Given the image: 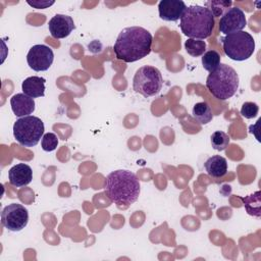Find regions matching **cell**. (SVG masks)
Segmentation results:
<instances>
[{
    "label": "cell",
    "instance_id": "cell-12",
    "mask_svg": "<svg viewBox=\"0 0 261 261\" xmlns=\"http://www.w3.org/2000/svg\"><path fill=\"white\" fill-rule=\"evenodd\" d=\"M187 5L181 0H161L158 4L159 16L165 21H176L184 14Z\"/></svg>",
    "mask_w": 261,
    "mask_h": 261
},
{
    "label": "cell",
    "instance_id": "cell-9",
    "mask_svg": "<svg viewBox=\"0 0 261 261\" xmlns=\"http://www.w3.org/2000/svg\"><path fill=\"white\" fill-rule=\"evenodd\" d=\"M54 60L52 49L46 45L38 44L31 47L27 55L29 66L35 71H46L50 68Z\"/></svg>",
    "mask_w": 261,
    "mask_h": 261
},
{
    "label": "cell",
    "instance_id": "cell-24",
    "mask_svg": "<svg viewBox=\"0 0 261 261\" xmlns=\"http://www.w3.org/2000/svg\"><path fill=\"white\" fill-rule=\"evenodd\" d=\"M259 106L254 102H245L241 108V114L247 119H251L257 116Z\"/></svg>",
    "mask_w": 261,
    "mask_h": 261
},
{
    "label": "cell",
    "instance_id": "cell-25",
    "mask_svg": "<svg viewBox=\"0 0 261 261\" xmlns=\"http://www.w3.org/2000/svg\"><path fill=\"white\" fill-rule=\"evenodd\" d=\"M27 3L30 6L36 8V9H45V8H48V7L52 6L55 3V1H47V0H42V1L33 0V1H30V0H27Z\"/></svg>",
    "mask_w": 261,
    "mask_h": 261
},
{
    "label": "cell",
    "instance_id": "cell-22",
    "mask_svg": "<svg viewBox=\"0 0 261 261\" xmlns=\"http://www.w3.org/2000/svg\"><path fill=\"white\" fill-rule=\"evenodd\" d=\"M211 145L212 148L216 151H223L226 149V147L229 144L230 138L227 134H225L224 132L221 130H216L214 132L211 137Z\"/></svg>",
    "mask_w": 261,
    "mask_h": 261
},
{
    "label": "cell",
    "instance_id": "cell-23",
    "mask_svg": "<svg viewBox=\"0 0 261 261\" xmlns=\"http://www.w3.org/2000/svg\"><path fill=\"white\" fill-rule=\"evenodd\" d=\"M58 145V138L54 133L44 134L41 140V147L46 152L54 151Z\"/></svg>",
    "mask_w": 261,
    "mask_h": 261
},
{
    "label": "cell",
    "instance_id": "cell-3",
    "mask_svg": "<svg viewBox=\"0 0 261 261\" xmlns=\"http://www.w3.org/2000/svg\"><path fill=\"white\" fill-rule=\"evenodd\" d=\"M214 17L205 6H188L180 17L179 28L185 36L191 39H206L214 29Z\"/></svg>",
    "mask_w": 261,
    "mask_h": 261
},
{
    "label": "cell",
    "instance_id": "cell-2",
    "mask_svg": "<svg viewBox=\"0 0 261 261\" xmlns=\"http://www.w3.org/2000/svg\"><path fill=\"white\" fill-rule=\"evenodd\" d=\"M104 191L108 199L118 207L129 206L138 200L141 186L134 172L118 169L110 172L105 177Z\"/></svg>",
    "mask_w": 261,
    "mask_h": 261
},
{
    "label": "cell",
    "instance_id": "cell-4",
    "mask_svg": "<svg viewBox=\"0 0 261 261\" xmlns=\"http://www.w3.org/2000/svg\"><path fill=\"white\" fill-rule=\"evenodd\" d=\"M239 74L229 65L220 63L206 79V87L217 99L225 101L231 98L239 88Z\"/></svg>",
    "mask_w": 261,
    "mask_h": 261
},
{
    "label": "cell",
    "instance_id": "cell-16",
    "mask_svg": "<svg viewBox=\"0 0 261 261\" xmlns=\"http://www.w3.org/2000/svg\"><path fill=\"white\" fill-rule=\"evenodd\" d=\"M204 167L209 176L214 178H219L227 173V162L226 159L220 155H214L209 157L205 163Z\"/></svg>",
    "mask_w": 261,
    "mask_h": 261
},
{
    "label": "cell",
    "instance_id": "cell-8",
    "mask_svg": "<svg viewBox=\"0 0 261 261\" xmlns=\"http://www.w3.org/2000/svg\"><path fill=\"white\" fill-rule=\"evenodd\" d=\"M28 222L29 212L21 204H8L1 212V223L9 231H20L28 225Z\"/></svg>",
    "mask_w": 261,
    "mask_h": 261
},
{
    "label": "cell",
    "instance_id": "cell-19",
    "mask_svg": "<svg viewBox=\"0 0 261 261\" xmlns=\"http://www.w3.org/2000/svg\"><path fill=\"white\" fill-rule=\"evenodd\" d=\"M221 56L215 50H209L202 55V65L205 70L212 72L214 71L220 64Z\"/></svg>",
    "mask_w": 261,
    "mask_h": 261
},
{
    "label": "cell",
    "instance_id": "cell-20",
    "mask_svg": "<svg viewBox=\"0 0 261 261\" xmlns=\"http://www.w3.org/2000/svg\"><path fill=\"white\" fill-rule=\"evenodd\" d=\"M231 4L230 0H211L205 2V7L211 11L213 17H220L230 8Z\"/></svg>",
    "mask_w": 261,
    "mask_h": 261
},
{
    "label": "cell",
    "instance_id": "cell-14",
    "mask_svg": "<svg viewBox=\"0 0 261 261\" xmlns=\"http://www.w3.org/2000/svg\"><path fill=\"white\" fill-rule=\"evenodd\" d=\"M8 178L9 182L16 188L28 186L33 179V170L28 164L17 163L9 169Z\"/></svg>",
    "mask_w": 261,
    "mask_h": 261
},
{
    "label": "cell",
    "instance_id": "cell-10",
    "mask_svg": "<svg viewBox=\"0 0 261 261\" xmlns=\"http://www.w3.org/2000/svg\"><path fill=\"white\" fill-rule=\"evenodd\" d=\"M246 25V15L239 7H230L219 20V31L224 35L243 31Z\"/></svg>",
    "mask_w": 261,
    "mask_h": 261
},
{
    "label": "cell",
    "instance_id": "cell-21",
    "mask_svg": "<svg viewBox=\"0 0 261 261\" xmlns=\"http://www.w3.org/2000/svg\"><path fill=\"white\" fill-rule=\"evenodd\" d=\"M206 43L203 40L199 39H191L189 38L185 42V48L188 54H190L193 57H199L202 56L206 51Z\"/></svg>",
    "mask_w": 261,
    "mask_h": 261
},
{
    "label": "cell",
    "instance_id": "cell-11",
    "mask_svg": "<svg viewBox=\"0 0 261 261\" xmlns=\"http://www.w3.org/2000/svg\"><path fill=\"white\" fill-rule=\"evenodd\" d=\"M48 28L53 38L64 39L75 29V24L71 16L66 14H56L49 20Z\"/></svg>",
    "mask_w": 261,
    "mask_h": 261
},
{
    "label": "cell",
    "instance_id": "cell-5",
    "mask_svg": "<svg viewBox=\"0 0 261 261\" xmlns=\"http://www.w3.org/2000/svg\"><path fill=\"white\" fill-rule=\"evenodd\" d=\"M221 42L225 55L234 61L247 60L255 51V41L245 31L225 35L221 39Z\"/></svg>",
    "mask_w": 261,
    "mask_h": 261
},
{
    "label": "cell",
    "instance_id": "cell-6",
    "mask_svg": "<svg viewBox=\"0 0 261 261\" xmlns=\"http://www.w3.org/2000/svg\"><path fill=\"white\" fill-rule=\"evenodd\" d=\"M44 122L33 115L18 118L13 124L15 140L24 147H34L44 136Z\"/></svg>",
    "mask_w": 261,
    "mask_h": 261
},
{
    "label": "cell",
    "instance_id": "cell-17",
    "mask_svg": "<svg viewBox=\"0 0 261 261\" xmlns=\"http://www.w3.org/2000/svg\"><path fill=\"white\" fill-rule=\"evenodd\" d=\"M261 193L260 191H256L255 193L246 196V197H239L243 203L247 213L251 216H255L260 218L261 216Z\"/></svg>",
    "mask_w": 261,
    "mask_h": 261
},
{
    "label": "cell",
    "instance_id": "cell-7",
    "mask_svg": "<svg viewBox=\"0 0 261 261\" xmlns=\"http://www.w3.org/2000/svg\"><path fill=\"white\" fill-rule=\"evenodd\" d=\"M163 85V79L160 70L152 65L140 67L133 79V89L136 93L145 98L157 95Z\"/></svg>",
    "mask_w": 261,
    "mask_h": 261
},
{
    "label": "cell",
    "instance_id": "cell-1",
    "mask_svg": "<svg viewBox=\"0 0 261 261\" xmlns=\"http://www.w3.org/2000/svg\"><path fill=\"white\" fill-rule=\"evenodd\" d=\"M153 37L142 27H128L117 36L113 50L117 59L124 62L138 61L151 52Z\"/></svg>",
    "mask_w": 261,
    "mask_h": 261
},
{
    "label": "cell",
    "instance_id": "cell-15",
    "mask_svg": "<svg viewBox=\"0 0 261 261\" xmlns=\"http://www.w3.org/2000/svg\"><path fill=\"white\" fill-rule=\"evenodd\" d=\"M45 83L46 80L44 77L37 75L29 76L22 82L21 90L25 95L32 98L43 97L45 95Z\"/></svg>",
    "mask_w": 261,
    "mask_h": 261
},
{
    "label": "cell",
    "instance_id": "cell-13",
    "mask_svg": "<svg viewBox=\"0 0 261 261\" xmlns=\"http://www.w3.org/2000/svg\"><path fill=\"white\" fill-rule=\"evenodd\" d=\"M10 105L12 112L17 117L29 116L35 111L36 103L34 98L25 95L24 93H17L10 99Z\"/></svg>",
    "mask_w": 261,
    "mask_h": 261
},
{
    "label": "cell",
    "instance_id": "cell-18",
    "mask_svg": "<svg viewBox=\"0 0 261 261\" xmlns=\"http://www.w3.org/2000/svg\"><path fill=\"white\" fill-rule=\"evenodd\" d=\"M192 115L200 124H207L213 118L211 107L205 101L198 102L194 105L192 109Z\"/></svg>",
    "mask_w": 261,
    "mask_h": 261
}]
</instances>
